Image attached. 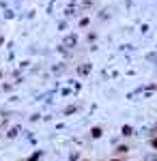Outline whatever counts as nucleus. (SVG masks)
Masks as SVG:
<instances>
[{"instance_id":"nucleus-1","label":"nucleus","mask_w":157,"mask_h":161,"mask_svg":"<svg viewBox=\"0 0 157 161\" xmlns=\"http://www.w3.org/2000/svg\"><path fill=\"white\" fill-rule=\"evenodd\" d=\"M153 146H155V148H157V137H155V140H153Z\"/></svg>"},{"instance_id":"nucleus-2","label":"nucleus","mask_w":157,"mask_h":161,"mask_svg":"<svg viewBox=\"0 0 157 161\" xmlns=\"http://www.w3.org/2000/svg\"><path fill=\"white\" fill-rule=\"evenodd\" d=\"M114 161H118V159H114Z\"/></svg>"}]
</instances>
